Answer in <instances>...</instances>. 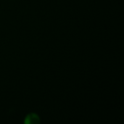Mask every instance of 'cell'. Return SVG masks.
<instances>
[{"mask_svg":"<svg viewBox=\"0 0 124 124\" xmlns=\"http://www.w3.org/2000/svg\"><path fill=\"white\" fill-rule=\"evenodd\" d=\"M25 124H39L40 123V118L36 113H30L25 118Z\"/></svg>","mask_w":124,"mask_h":124,"instance_id":"cell-1","label":"cell"}]
</instances>
